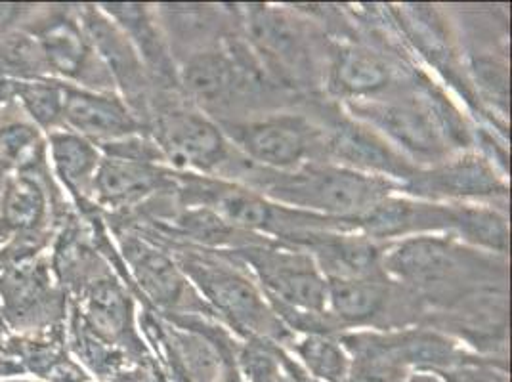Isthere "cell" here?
<instances>
[{
  "instance_id": "1",
  "label": "cell",
  "mask_w": 512,
  "mask_h": 382,
  "mask_svg": "<svg viewBox=\"0 0 512 382\" xmlns=\"http://www.w3.org/2000/svg\"><path fill=\"white\" fill-rule=\"evenodd\" d=\"M291 197L300 203L320 207L331 213H358L379 197L377 182L352 172H320L295 182L287 188Z\"/></svg>"
},
{
  "instance_id": "2",
  "label": "cell",
  "mask_w": 512,
  "mask_h": 382,
  "mask_svg": "<svg viewBox=\"0 0 512 382\" xmlns=\"http://www.w3.org/2000/svg\"><path fill=\"white\" fill-rule=\"evenodd\" d=\"M64 117L71 127L94 138H121L132 132V121L117 100L67 88Z\"/></svg>"
},
{
  "instance_id": "3",
  "label": "cell",
  "mask_w": 512,
  "mask_h": 382,
  "mask_svg": "<svg viewBox=\"0 0 512 382\" xmlns=\"http://www.w3.org/2000/svg\"><path fill=\"white\" fill-rule=\"evenodd\" d=\"M167 149L176 163L211 167L222 155L218 130L197 115H178L165 130Z\"/></svg>"
},
{
  "instance_id": "4",
  "label": "cell",
  "mask_w": 512,
  "mask_h": 382,
  "mask_svg": "<svg viewBox=\"0 0 512 382\" xmlns=\"http://www.w3.org/2000/svg\"><path fill=\"white\" fill-rule=\"evenodd\" d=\"M243 144L256 161L272 167L295 165L306 149L302 130L287 121H270L247 128Z\"/></svg>"
},
{
  "instance_id": "5",
  "label": "cell",
  "mask_w": 512,
  "mask_h": 382,
  "mask_svg": "<svg viewBox=\"0 0 512 382\" xmlns=\"http://www.w3.org/2000/svg\"><path fill=\"white\" fill-rule=\"evenodd\" d=\"M157 184V172L136 161H106L98 170V190L111 203L144 197Z\"/></svg>"
},
{
  "instance_id": "6",
  "label": "cell",
  "mask_w": 512,
  "mask_h": 382,
  "mask_svg": "<svg viewBox=\"0 0 512 382\" xmlns=\"http://www.w3.org/2000/svg\"><path fill=\"white\" fill-rule=\"evenodd\" d=\"M383 287L362 279H333L329 285V298L333 310L344 319L362 321L371 318L383 306Z\"/></svg>"
},
{
  "instance_id": "7",
  "label": "cell",
  "mask_w": 512,
  "mask_h": 382,
  "mask_svg": "<svg viewBox=\"0 0 512 382\" xmlns=\"http://www.w3.org/2000/svg\"><path fill=\"white\" fill-rule=\"evenodd\" d=\"M371 117L388 132L394 140L415 151H430L434 148V132L428 127L423 115L407 107H381L373 109Z\"/></svg>"
},
{
  "instance_id": "8",
  "label": "cell",
  "mask_w": 512,
  "mask_h": 382,
  "mask_svg": "<svg viewBox=\"0 0 512 382\" xmlns=\"http://www.w3.org/2000/svg\"><path fill=\"white\" fill-rule=\"evenodd\" d=\"M130 260L136 276L151 297L157 300L176 298L180 291V277L165 256L146 247H136L130 251Z\"/></svg>"
},
{
  "instance_id": "9",
  "label": "cell",
  "mask_w": 512,
  "mask_h": 382,
  "mask_svg": "<svg viewBox=\"0 0 512 382\" xmlns=\"http://www.w3.org/2000/svg\"><path fill=\"white\" fill-rule=\"evenodd\" d=\"M52 153L62 178L71 186L83 184L96 169L98 155L88 142L73 134H52Z\"/></svg>"
},
{
  "instance_id": "10",
  "label": "cell",
  "mask_w": 512,
  "mask_h": 382,
  "mask_svg": "<svg viewBox=\"0 0 512 382\" xmlns=\"http://www.w3.org/2000/svg\"><path fill=\"white\" fill-rule=\"evenodd\" d=\"M48 62L67 77H75L85 62V44L71 23H56L43 35Z\"/></svg>"
},
{
  "instance_id": "11",
  "label": "cell",
  "mask_w": 512,
  "mask_h": 382,
  "mask_svg": "<svg viewBox=\"0 0 512 382\" xmlns=\"http://www.w3.org/2000/svg\"><path fill=\"white\" fill-rule=\"evenodd\" d=\"M270 283L283 297L306 308H320L325 297V287L320 277L306 266H278L270 274Z\"/></svg>"
},
{
  "instance_id": "12",
  "label": "cell",
  "mask_w": 512,
  "mask_h": 382,
  "mask_svg": "<svg viewBox=\"0 0 512 382\" xmlns=\"http://www.w3.org/2000/svg\"><path fill=\"white\" fill-rule=\"evenodd\" d=\"M44 211V195L41 188L29 178H16L4 199L6 222L14 228H33Z\"/></svg>"
},
{
  "instance_id": "13",
  "label": "cell",
  "mask_w": 512,
  "mask_h": 382,
  "mask_svg": "<svg viewBox=\"0 0 512 382\" xmlns=\"http://www.w3.org/2000/svg\"><path fill=\"white\" fill-rule=\"evenodd\" d=\"M339 83L350 92H371L386 83L384 65L371 54L352 50L344 52L339 62Z\"/></svg>"
},
{
  "instance_id": "14",
  "label": "cell",
  "mask_w": 512,
  "mask_h": 382,
  "mask_svg": "<svg viewBox=\"0 0 512 382\" xmlns=\"http://www.w3.org/2000/svg\"><path fill=\"white\" fill-rule=\"evenodd\" d=\"M186 83L199 98L207 102H216L232 85L230 67L220 58L213 56L197 58L186 67Z\"/></svg>"
},
{
  "instance_id": "15",
  "label": "cell",
  "mask_w": 512,
  "mask_h": 382,
  "mask_svg": "<svg viewBox=\"0 0 512 382\" xmlns=\"http://www.w3.org/2000/svg\"><path fill=\"white\" fill-rule=\"evenodd\" d=\"M16 94L23 100L31 117L52 127L64 115V90L46 83H16Z\"/></svg>"
},
{
  "instance_id": "16",
  "label": "cell",
  "mask_w": 512,
  "mask_h": 382,
  "mask_svg": "<svg viewBox=\"0 0 512 382\" xmlns=\"http://www.w3.org/2000/svg\"><path fill=\"white\" fill-rule=\"evenodd\" d=\"M337 149L341 155L352 159L358 165L383 170H394L396 167V159L390 155L388 149L356 130H346L339 134Z\"/></svg>"
},
{
  "instance_id": "17",
  "label": "cell",
  "mask_w": 512,
  "mask_h": 382,
  "mask_svg": "<svg viewBox=\"0 0 512 382\" xmlns=\"http://www.w3.org/2000/svg\"><path fill=\"white\" fill-rule=\"evenodd\" d=\"M396 264L409 276H436L448 268L449 256L436 243H411L396 255Z\"/></svg>"
},
{
  "instance_id": "18",
  "label": "cell",
  "mask_w": 512,
  "mask_h": 382,
  "mask_svg": "<svg viewBox=\"0 0 512 382\" xmlns=\"http://www.w3.org/2000/svg\"><path fill=\"white\" fill-rule=\"evenodd\" d=\"M220 211L228 220L249 228H264L270 222V209L249 191H230L220 203Z\"/></svg>"
},
{
  "instance_id": "19",
  "label": "cell",
  "mask_w": 512,
  "mask_h": 382,
  "mask_svg": "<svg viewBox=\"0 0 512 382\" xmlns=\"http://www.w3.org/2000/svg\"><path fill=\"white\" fill-rule=\"evenodd\" d=\"M211 293L218 304L228 308L237 316L243 318H255L260 310L258 297L253 293L249 285L234 277H218L211 281Z\"/></svg>"
},
{
  "instance_id": "20",
  "label": "cell",
  "mask_w": 512,
  "mask_h": 382,
  "mask_svg": "<svg viewBox=\"0 0 512 382\" xmlns=\"http://www.w3.org/2000/svg\"><path fill=\"white\" fill-rule=\"evenodd\" d=\"M90 314L94 323L100 327V331H106L109 335H115L121 331L125 323V300L119 295L115 287H100L90 304Z\"/></svg>"
},
{
  "instance_id": "21",
  "label": "cell",
  "mask_w": 512,
  "mask_h": 382,
  "mask_svg": "<svg viewBox=\"0 0 512 382\" xmlns=\"http://www.w3.org/2000/svg\"><path fill=\"white\" fill-rule=\"evenodd\" d=\"M0 142L10 157H23L25 153H31L35 149L37 132L35 128L25 127V125H12V127L2 128Z\"/></svg>"
},
{
  "instance_id": "22",
  "label": "cell",
  "mask_w": 512,
  "mask_h": 382,
  "mask_svg": "<svg viewBox=\"0 0 512 382\" xmlns=\"http://www.w3.org/2000/svg\"><path fill=\"white\" fill-rule=\"evenodd\" d=\"M14 92H16V83L8 81V79L0 73V102H6Z\"/></svg>"
}]
</instances>
